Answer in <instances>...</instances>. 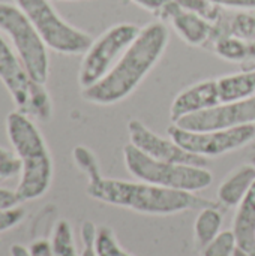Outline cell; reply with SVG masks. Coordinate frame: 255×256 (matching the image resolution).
Instances as JSON below:
<instances>
[{"label":"cell","mask_w":255,"mask_h":256,"mask_svg":"<svg viewBox=\"0 0 255 256\" xmlns=\"http://www.w3.org/2000/svg\"><path fill=\"white\" fill-rule=\"evenodd\" d=\"M168 45V28L162 21L143 27L111 70L96 84L83 88L84 100L95 105H114L131 96L156 66Z\"/></svg>","instance_id":"6da1fadb"},{"label":"cell","mask_w":255,"mask_h":256,"mask_svg":"<svg viewBox=\"0 0 255 256\" xmlns=\"http://www.w3.org/2000/svg\"><path fill=\"white\" fill-rule=\"evenodd\" d=\"M87 195L99 202L122 207L141 214L171 216L189 210H201L215 202L195 194L165 189L146 182H125L98 177L89 180Z\"/></svg>","instance_id":"7a4b0ae2"},{"label":"cell","mask_w":255,"mask_h":256,"mask_svg":"<svg viewBox=\"0 0 255 256\" xmlns=\"http://www.w3.org/2000/svg\"><path fill=\"white\" fill-rule=\"evenodd\" d=\"M6 134L21 164V177L15 189L20 202L41 198L51 186L53 158L36 122L18 110L6 117Z\"/></svg>","instance_id":"3957f363"},{"label":"cell","mask_w":255,"mask_h":256,"mask_svg":"<svg viewBox=\"0 0 255 256\" xmlns=\"http://www.w3.org/2000/svg\"><path fill=\"white\" fill-rule=\"evenodd\" d=\"M123 162L132 177L165 189L195 194L207 189L213 176L206 166L156 160L140 152L131 142L123 147Z\"/></svg>","instance_id":"277c9868"},{"label":"cell","mask_w":255,"mask_h":256,"mask_svg":"<svg viewBox=\"0 0 255 256\" xmlns=\"http://www.w3.org/2000/svg\"><path fill=\"white\" fill-rule=\"evenodd\" d=\"M0 81L9 92L17 110L35 122L47 123L53 102L45 84L35 81L9 40L0 33Z\"/></svg>","instance_id":"5b68a950"},{"label":"cell","mask_w":255,"mask_h":256,"mask_svg":"<svg viewBox=\"0 0 255 256\" xmlns=\"http://www.w3.org/2000/svg\"><path fill=\"white\" fill-rule=\"evenodd\" d=\"M0 33L8 38L30 76L45 84L50 75L48 46L27 15L15 3L0 2Z\"/></svg>","instance_id":"8992f818"},{"label":"cell","mask_w":255,"mask_h":256,"mask_svg":"<svg viewBox=\"0 0 255 256\" xmlns=\"http://www.w3.org/2000/svg\"><path fill=\"white\" fill-rule=\"evenodd\" d=\"M27 15L39 36L48 46L59 54H84L92 44V36L69 24L51 4V0H14Z\"/></svg>","instance_id":"52a82bcc"},{"label":"cell","mask_w":255,"mask_h":256,"mask_svg":"<svg viewBox=\"0 0 255 256\" xmlns=\"http://www.w3.org/2000/svg\"><path fill=\"white\" fill-rule=\"evenodd\" d=\"M141 28L135 24L120 22L111 26L99 38L92 40L78 70L81 90L96 84L111 70L128 46L135 40Z\"/></svg>","instance_id":"ba28073f"},{"label":"cell","mask_w":255,"mask_h":256,"mask_svg":"<svg viewBox=\"0 0 255 256\" xmlns=\"http://www.w3.org/2000/svg\"><path fill=\"white\" fill-rule=\"evenodd\" d=\"M168 135L182 148L200 158H216L248 146L255 138V124L222 130H186L177 124L168 128Z\"/></svg>","instance_id":"9c48e42d"},{"label":"cell","mask_w":255,"mask_h":256,"mask_svg":"<svg viewBox=\"0 0 255 256\" xmlns=\"http://www.w3.org/2000/svg\"><path fill=\"white\" fill-rule=\"evenodd\" d=\"M174 124L186 130H222L255 124V96L246 100L219 104L213 108L186 116Z\"/></svg>","instance_id":"30bf717a"},{"label":"cell","mask_w":255,"mask_h":256,"mask_svg":"<svg viewBox=\"0 0 255 256\" xmlns=\"http://www.w3.org/2000/svg\"><path fill=\"white\" fill-rule=\"evenodd\" d=\"M128 134L132 146L156 160L195 166L207 165V159L186 152L173 138H162L140 120L132 118L128 122Z\"/></svg>","instance_id":"8fae6325"},{"label":"cell","mask_w":255,"mask_h":256,"mask_svg":"<svg viewBox=\"0 0 255 256\" xmlns=\"http://www.w3.org/2000/svg\"><path fill=\"white\" fill-rule=\"evenodd\" d=\"M161 20H168L176 33L192 46H206L213 44L215 24L191 12L179 4L177 0L168 3L158 15Z\"/></svg>","instance_id":"7c38bea8"},{"label":"cell","mask_w":255,"mask_h":256,"mask_svg":"<svg viewBox=\"0 0 255 256\" xmlns=\"http://www.w3.org/2000/svg\"><path fill=\"white\" fill-rule=\"evenodd\" d=\"M219 104L221 100L216 80H204L186 87L174 98L170 106V118L173 123H176L186 116L197 114Z\"/></svg>","instance_id":"4fadbf2b"},{"label":"cell","mask_w":255,"mask_h":256,"mask_svg":"<svg viewBox=\"0 0 255 256\" xmlns=\"http://www.w3.org/2000/svg\"><path fill=\"white\" fill-rule=\"evenodd\" d=\"M255 182V164L237 166L218 189V201L224 207H236L243 201Z\"/></svg>","instance_id":"5bb4252c"},{"label":"cell","mask_w":255,"mask_h":256,"mask_svg":"<svg viewBox=\"0 0 255 256\" xmlns=\"http://www.w3.org/2000/svg\"><path fill=\"white\" fill-rule=\"evenodd\" d=\"M233 232L237 240V248L249 256H255V182L243 201L237 206Z\"/></svg>","instance_id":"9a60e30c"},{"label":"cell","mask_w":255,"mask_h":256,"mask_svg":"<svg viewBox=\"0 0 255 256\" xmlns=\"http://www.w3.org/2000/svg\"><path fill=\"white\" fill-rule=\"evenodd\" d=\"M221 104L246 100L255 96V70H240L216 78Z\"/></svg>","instance_id":"2e32d148"},{"label":"cell","mask_w":255,"mask_h":256,"mask_svg":"<svg viewBox=\"0 0 255 256\" xmlns=\"http://www.w3.org/2000/svg\"><path fill=\"white\" fill-rule=\"evenodd\" d=\"M222 222L224 216L218 206H209L198 212V216L194 222V237L201 249L221 232Z\"/></svg>","instance_id":"e0dca14e"},{"label":"cell","mask_w":255,"mask_h":256,"mask_svg":"<svg viewBox=\"0 0 255 256\" xmlns=\"http://www.w3.org/2000/svg\"><path fill=\"white\" fill-rule=\"evenodd\" d=\"M212 48L221 58L242 64L248 58L251 44L233 34H224L213 42Z\"/></svg>","instance_id":"ac0fdd59"},{"label":"cell","mask_w":255,"mask_h":256,"mask_svg":"<svg viewBox=\"0 0 255 256\" xmlns=\"http://www.w3.org/2000/svg\"><path fill=\"white\" fill-rule=\"evenodd\" d=\"M51 246L54 256H80L77 252L72 228L68 220H59L56 224Z\"/></svg>","instance_id":"d6986e66"},{"label":"cell","mask_w":255,"mask_h":256,"mask_svg":"<svg viewBox=\"0 0 255 256\" xmlns=\"http://www.w3.org/2000/svg\"><path fill=\"white\" fill-rule=\"evenodd\" d=\"M95 250H96V256H132L120 246L116 234L108 226L98 228Z\"/></svg>","instance_id":"ffe728a7"},{"label":"cell","mask_w":255,"mask_h":256,"mask_svg":"<svg viewBox=\"0 0 255 256\" xmlns=\"http://www.w3.org/2000/svg\"><path fill=\"white\" fill-rule=\"evenodd\" d=\"M237 240L231 231H221L209 244L201 249V256H234Z\"/></svg>","instance_id":"44dd1931"},{"label":"cell","mask_w":255,"mask_h":256,"mask_svg":"<svg viewBox=\"0 0 255 256\" xmlns=\"http://www.w3.org/2000/svg\"><path fill=\"white\" fill-rule=\"evenodd\" d=\"M72 158L75 165L78 166L80 171H83L87 176V180H95L101 177V168L99 162L92 150H89L84 146H77L72 152Z\"/></svg>","instance_id":"7402d4cb"},{"label":"cell","mask_w":255,"mask_h":256,"mask_svg":"<svg viewBox=\"0 0 255 256\" xmlns=\"http://www.w3.org/2000/svg\"><path fill=\"white\" fill-rule=\"evenodd\" d=\"M228 34L240 38L243 40H255V16L246 12L236 14L228 20Z\"/></svg>","instance_id":"603a6c76"},{"label":"cell","mask_w":255,"mask_h":256,"mask_svg":"<svg viewBox=\"0 0 255 256\" xmlns=\"http://www.w3.org/2000/svg\"><path fill=\"white\" fill-rule=\"evenodd\" d=\"M21 170V164L15 153H11L0 147V183L17 176Z\"/></svg>","instance_id":"cb8c5ba5"},{"label":"cell","mask_w":255,"mask_h":256,"mask_svg":"<svg viewBox=\"0 0 255 256\" xmlns=\"http://www.w3.org/2000/svg\"><path fill=\"white\" fill-rule=\"evenodd\" d=\"M96 231L98 228L95 224L86 220L81 225V242H83V250L80 256H96L95 250V240H96Z\"/></svg>","instance_id":"d4e9b609"},{"label":"cell","mask_w":255,"mask_h":256,"mask_svg":"<svg viewBox=\"0 0 255 256\" xmlns=\"http://www.w3.org/2000/svg\"><path fill=\"white\" fill-rule=\"evenodd\" d=\"M24 216H26V212L20 206L0 210V232H5L8 230H12L14 226H17L24 219Z\"/></svg>","instance_id":"484cf974"},{"label":"cell","mask_w":255,"mask_h":256,"mask_svg":"<svg viewBox=\"0 0 255 256\" xmlns=\"http://www.w3.org/2000/svg\"><path fill=\"white\" fill-rule=\"evenodd\" d=\"M129 2L135 3L137 6H140V8H143V9H146V10H149V12H153V14L158 16L159 12H161L168 3H171V2H174V0H129Z\"/></svg>","instance_id":"4316f807"},{"label":"cell","mask_w":255,"mask_h":256,"mask_svg":"<svg viewBox=\"0 0 255 256\" xmlns=\"http://www.w3.org/2000/svg\"><path fill=\"white\" fill-rule=\"evenodd\" d=\"M32 256H54L51 242L48 240H36L29 246Z\"/></svg>","instance_id":"83f0119b"},{"label":"cell","mask_w":255,"mask_h":256,"mask_svg":"<svg viewBox=\"0 0 255 256\" xmlns=\"http://www.w3.org/2000/svg\"><path fill=\"white\" fill-rule=\"evenodd\" d=\"M221 8H236V9H255V0H209Z\"/></svg>","instance_id":"f1b7e54d"},{"label":"cell","mask_w":255,"mask_h":256,"mask_svg":"<svg viewBox=\"0 0 255 256\" xmlns=\"http://www.w3.org/2000/svg\"><path fill=\"white\" fill-rule=\"evenodd\" d=\"M20 200L15 194V190H8V189H2L0 188V210L5 208H12L20 206Z\"/></svg>","instance_id":"f546056e"},{"label":"cell","mask_w":255,"mask_h":256,"mask_svg":"<svg viewBox=\"0 0 255 256\" xmlns=\"http://www.w3.org/2000/svg\"><path fill=\"white\" fill-rule=\"evenodd\" d=\"M11 255L12 256H32L29 248H24L21 244H12L11 246Z\"/></svg>","instance_id":"4dcf8cb0"}]
</instances>
